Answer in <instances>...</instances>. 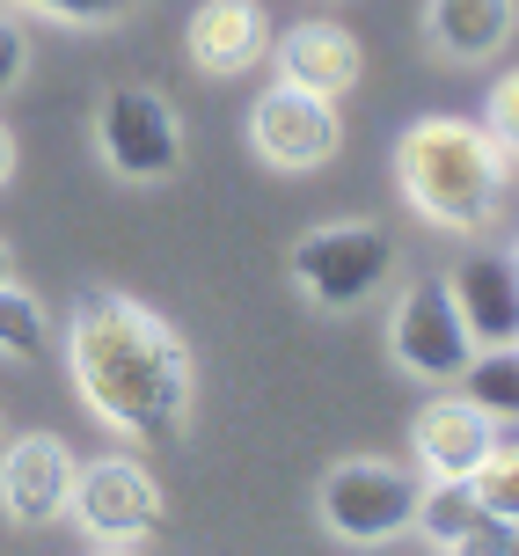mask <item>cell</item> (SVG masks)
<instances>
[{
    "mask_svg": "<svg viewBox=\"0 0 519 556\" xmlns=\"http://www.w3.org/2000/svg\"><path fill=\"white\" fill-rule=\"evenodd\" d=\"M66 374H74L88 410L125 440L168 446L191 425V395H198L191 344L176 337L168 315L132 301L125 286L88 278L74 293V307H66Z\"/></svg>",
    "mask_w": 519,
    "mask_h": 556,
    "instance_id": "1",
    "label": "cell"
},
{
    "mask_svg": "<svg viewBox=\"0 0 519 556\" xmlns=\"http://www.w3.org/2000/svg\"><path fill=\"white\" fill-rule=\"evenodd\" d=\"M395 191L425 227L439 235H476L497 220V205L512 191V162L476 117H417L395 132Z\"/></svg>",
    "mask_w": 519,
    "mask_h": 556,
    "instance_id": "2",
    "label": "cell"
},
{
    "mask_svg": "<svg viewBox=\"0 0 519 556\" xmlns=\"http://www.w3.org/2000/svg\"><path fill=\"white\" fill-rule=\"evenodd\" d=\"M286 271H293V293L307 307L352 315V307H366L388 286V271H395V235L374 227V220H322L286 250Z\"/></svg>",
    "mask_w": 519,
    "mask_h": 556,
    "instance_id": "3",
    "label": "cell"
},
{
    "mask_svg": "<svg viewBox=\"0 0 519 556\" xmlns=\"http://www.w3.org/2000/svg\"><path fill=\"white\" fill-rule=\"evenodd\" d=\"M417 491L425 476L410 462H388V454H352L322 476L315 513H322L329 542H352V549H381L395 534H410L417 520Z\"/></svg>",
    "mask_w": 519,
    "mask_h": 556,
    "instance_id": "4",
    "label": "cell"
},
{
    "mask_svg": "<svg viewBox=\"0 0 519 556\" xmlns=\"http://www.w3.org/2000/svg\"><path fill=\"white\" fill-rule=\"evenodd\" d=\"M66 520H74L96 549H139V542L162 534L168 498H162V483H154L147 462H132V454H103V462H81V469H74Z\"/></svg>",
    "mask_w": 519,
    "mask_h": 556,
    "instance_id": "5",
    "label": "cell"
},
{
    "mask_svg": "<svg viewBox=\"0 0 519 556\" xmlns=\"http://www.w3.org/2000/svg\"><path fill=\"white\" fill-rule=\"evenodd\" d=\"M96 154L117 184H168L183 168V117L162 88H110L96 103Z\"/></svg>",
    "mask_w": 519,
    "mask_h": 556,
    "instance_id": "6",
    "label": "cell"
},
{
    "mask_svg": "<svg viewBox=\"0 0 519 556\" xmlns=\"http://www.w3.org/2000/svg\"><path fill=\"white\" fill-rule=\"evenodd\" d=\"M249 147H256V162L278 168V176H315V168H329L344 154V117H337L329 96L271 81L249 103Z\"/></svg>",
    "mask_w": 519,
    "mask_h": 556,
    "instance_id": "7",
    "label": "cell"
},
{
    "mask_svg": "<svg viewBox=\"0 0 519 556\" xmlns=\"http://www.w3.org/2000/svg\"><path fill=\"white\" fill-rule=\"evenodd\" d=\"M468 352H476V337H468L446 278H417V286L395 293V307H388V359L403 366L410 381H432V389L461 381Z\"/></svg>",
    "mask_w": 519,
    "mask_h": 556,
    "instance_id": "8",
    "label": "cell"
},
{
    "mask_svg": "<svg viewBox=\"0 0 519 556\" xmlns=\"http://www.w3.org/2000/svg\"><path fill=\"white\" fill-rule=\"evenodd\" d=\"M74 446L59 432H23V440L0 446V520L15 528H45V520H66V498H74Z\"/></svg>",
    "mask_w": 519,
    "mask_h": 556,
    "instance_id": "9",
    "label": "cell"
},
{
    "mask_svg": "<svg viewBox=\"0 0 519 556\" xmlns=\"http://www.w3.org/2000/svg\"><path fill=\"white\" fill-rule=\"evenodd\" d=\"M183 52L205 81H242L249 66H264V52H271V23H264L256 0H198Z\"/></svg>",
    "mask_w": 519,
    "mask_h": 556,
    "instance_id": "10",
    "label": "cell"
},
{
    "mask_svg": "<svg viewBox=\"0 0 519 556\" xmlns=\"http://www.w3.org/2000/svg\"><path fill=\"white\" fill-rule=\"evenodd\" d=\"M432 549L446 556H491V549H512V528L497 520L491 505L476 498V483L468 476H425V491H417V520H410Z\"/></svg>",
    "mask_w": 519,
    "mask_h": 556,
    "instance_id": "11",
    "label": "cell"
},
{
    "mask_svg": "<svg viewBox=\"0 0 519 556\" xmlns=\"http://www.w3.org/2000/svg\"><path fill=\"white\" fill-rule=\"evenodd\" d=\"M491 446H497V417L476 410L468 395H432V403L410 417L417 476H468Z\"/></svg>",
    "mask_w": 519,
    "mask_h": 556,
    "instance_id": "12",
    "label": "cell"
},
{
    "mask_svg": "<svg viewBox=\"0 0 519 556\" xmlns=\"http://www.w3.org/2000/svg\"><path fill=\"white\" fill-rule=\"evenodd\" d=\"M264 59H278V81L307 88V96H352L358 74H366V52H358V37L344 23H293L278 37Z\"/></svg>",
    "mask_w": 519,
    "mask_h": 556,
    "instance_id": "13",
    "label": "cell"
},
{
    "mask_svg": "<svg viewBox=\"0 0 519 556\" xmlns=\"http://www.w3.org/2000/svg\"><path fill=\"white\" fill-rule=\"evenodd\" d=\"M446 293L461 307V323L476 344H512L519 337V271L512 256H468L446 271Z\"/></svg>",
    "mask_w": 519,
    "mask_h": 556,
    "instance_id": "14",
    "label": "cell"
},
{
    "mask_svg": "<svg viewBox=\"0 0 519 556\" xmlns=\"http://www.w3.org/2000/svg\"><path fill=\"white\" fill-rule=\"evenodd\" d=\"M519 29V0H425V37L454 66H483L512 45Z\"/></svg>",
    "mask_w": 519,
    "mask_h": 556,
    "instance_id": "15",
    "label": "cell"
},
{
    "mask_svg": "<svg viewBox=\"0 0 519 556\" xmlns=\"http://www.w3.org/2000/svg\"><path fill=\"white\" fill-rule=\"evenodd\" d=\"M454 389H461L476 410H491L497 425H519V337L512 344H476Z\"/></svg>",
    "mask_w": 519,
    "mask_h": 556,
    "instance_id": "16",
    "label": "cell"
},
{
    "mask_svg": "<svg viewBox=\"0 0 519 556\" xmlns=\"http://www.w3.org/2000/svg\"><path fill=\"white\" fill-rule=\"evenodd\" d=\"M0 359H15V366L52 359V307L15 278H0Z\"/></svg>",
    "mask_w": 519,
    "mask_h": 556,
    "instance_id": "17",
    "label": "cell"
},
{
    "mask_svg": "<svg viewBox=\"0 0 519 556\" xmlns=\"http://www.w3.org/2000/svg\"><path fill=\"white\" fill-rule=\"evenodd\" d=\"M468 483H476V498L491 505L505 528H519V440H512V446L497 440L491 454H483V462L468 469Z\"/></svg>",
    "mask_w": 519,
    "mask_h": 556,
    "instance_id": "18",
    "label": "cell"
},
{
    "mask_svg": "<svg viewBox=\"0 0 519 556\" xmlns=\"http://www.w3.org/2000/svg\"><path fill=\"white\" fill-rule=\"evenodd\" d=\"M8 8H37V15L74 23V29H110V23H125L139 0H8Z\"/></svg>",
    "mask_w": 519,
    "mask_h": 556,
    "instance_id": "19",
    "label": "cell"
},
{
    "mask_svg": "<svg viewBox=\"0 0 519 556\" xmlns=\"http://www.w3.org/2000/svg\"><path fill=\"white\" fill-rule=\"evenodd\" d=\"M483 132L505 147V162L519 168V66L512 74H497V88L483 96Z\"/></svg>",
    "mask_w": 519,
    "mask_h": 556,
    "instance_id": "20",
    "label": "cell"
},
{
    "mask_svg": "<svg viewBox=\"0 0 519 556\" xmlns=\"http://www.w3.org/2000/svg\"><path fill=\"white\" fill-rule=\"evenodd\" d=\"M23 74H29V37H23V23L0 8V96L23 81Z\"/></svg>",
    "mask_w": 519,
    "mask_h": 556,
    "instance_id": "21",
    "label": "cell"
},
{
    "mask_svg": "<svg viewBox=\"0 0 519 556\" xmlns=\"http://www.w3.org/2000/svg\"><path fill=\"white\" fill-rule=\"evenodd\" d=\"M8 176H15V132L0 125V191H8Z\"/></svg>",
    "mask_w": 519,
    "mask_h": 556,
    "instance_id": "22",
    "label": "cell"
},
{
    "mask_svg": "<svg viewBox=\"0 0 519 556\" xmlns=\"http://www.w3.org/2000/svg\"><path fill=\"white\" fill-rule=\"evenodd\" d=\"M0 278H15V250L8 242H0Z\"/></svg>",
    "mask_w": 519,
    "mask_h": 556,
    "instance_id": "23",
    "label": "cell"
},
{
    "mask_svg": "<svg viewBox=\"0 0 519 556\" xmlns=\"http://www.w3.org/2000/svg\"><path fill=\"white\" fill-rule=\"evenodd\" d=\"M0 446H8V425H0Z\"/></svg>",
    "mask_w": 519,
    "mask_h": 556,
    "instance_id": "24",
    "label": "cell"
},
{
    "mask_svg": "<svg viewBox=\"0 0 519 556\" xmlns=\"http://www.w3.org/2000/svg\"><path fill=\"white\" fill-rule=\"evenodd\" d=\"M512 549H519V528H512Z\"/></svg>",
    "mask_w": 519,
    "mask_h": 556,
    "instance_id": "25",
    "label": "cell"
},
{
    "mask_svg": "<svg viewBox=\"0 0 519 556\" xmlns=\"http://www.w3.org/2000/svg\"><path fill=\"white\" fill-rule=\"evenodd\" d=\"M512 271H519V250H512Z\"/></svg>",
    "mask_w": 519,
    "mask_h": 556,
    "instance_id": "26",
    "label": "cell"
}]
</instances>
